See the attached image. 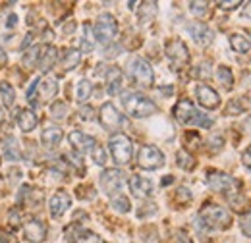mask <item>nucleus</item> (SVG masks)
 Masks as SVG:
<instances>
[{"instance_id": "obj_1", "label": "nucleus", "mask_w": 251, "mask_h": 243, "mask_svg": "<svg viewBox=\"0 0 251 243\" xmlns=\"http://www.w3.org/2000/svg\"><path fill=\"white\" fill-rule=\"evenodd\" d=\"M199 224L205 230H220L232 224V214L220 205H205L199 211Z\"/></svg>"}, {"instance_id": "obj_2", "label": "nucleus", "mask_w": 251, "mask_h": 243, "mask_svg": "<svg viewBox=\"0 0 251 243\" xmlns=\"http://www.w3.org/2000/svg\"><path fill=\"white\" fill-rule=\"evenodd\" d=\"M172 112H174V118L180 123H184V125H201V127H209L211 125V120L205 114H201L193 106V102L188 100V98L178 100V104L174 106Z\"/></svg>"}, {"instance_id": "obj_3", "label": "nucleus", "mask_w": 251, "mask_h": 243, "mask_svg": "<svg viewBox=\"0 0 251 243\" xmlns=\"http://www.w3.org/2000/svg\"><path fill=\"white\" fill-rule=\"evenodd\" d=\"M124 108L126 112L129 116H133V118H147V116L157 112V104L151 98H147V97H143L139 93H127L126 95Z\"/></svg>"}, {"instance_id": "obj_4", "label": "nucleus", "mask_w": 251, "mask_h": 243, "mask_svg": "<svg viewBox=\"0 0 251 243\" xmlns=\"http://www.w3.org/2000/svg\"><path fill=\"white\" fill-rule=\"evenodd\" d=\"M127 75L139 87H151L153 81H155V73H153L151 64L143 60V58H139V56H133L127 62Z\"/></svg>"}, {"instance_id": "obj_5", "label": "nucleus", "mask_w": 251, "mask_h": 243, "mask_svg": "<svg viewBox=\"0 0 251 243\" xmlns=\"http://www.w3.org/2000/svg\"><path fill=\"white\" fill-rule=\"evenodd\" d=\"M108 149H110V154L114 158L116 164H127L131 160V154H133V147H131V139L124 135V133H116L110 137L108 141Z\"/></svg>"}, {"instance_id": "obj_6", "label": "nucleus", "mask_w": 251, "mask_h": 243, "mask_svg": "<svg viewBox=\"0 0 251 243\" xmlns=\"http://www.w3.org/2000/svg\"><path fill=\"white\" fill-rule=\"evenodd\" d=\"M116 33H118V24H116L114 16H110V14H100L93 27L95 41H99V43H102V45H108V43L114 41Z\"/></svg>"}, {"instance_id": "obj_7", "label": "nucleus", "mask_w": 251, "mask_h": 243, "mask_svg": "<svg viewBox=\"0 0 251 243\" xmlns=\"http://www.w3.org/2000/svg\"><path fill=\"white\" fill-rule=\"evenodd\" d=\"M166 58L174 66V70H180L182 66H186L189 62V50L184 41L180 39H172L166 43Z\"/></svg>"}, {"instance_id": "obj_8", "label": "nucleus", "mask_w": 251, "mask_h": 243, "mask_svg": "<svg viewBox=\"0 0 251 243\" xmlns=\"http://www.w3.org/2000/svg\"><path fill=\"white\" fill-rule=\"evenodd\" d=\"M137 164L143 170H157L164 164V154L153 145H143L137 154Z\"/></svg>"}, {"instance_id": "obj_9", "label": "nucleus", "mask_w": 251, "mask_h": 243, "mask_svg": "<svg viewBox=\"0 0 251 243\" xmlns=\"http://www.w3.org/2000/svg\"><path fill=\"white\" fill-rule=\"evenodd\" d=\"M100 187L106 195L114 197L122 187H124V172L116 168H108L100 174Z\"/></svg>"}, {"instance_id": "obj_10", "label": "nucleus", "mask_w": 251, "mask_h": 243, "mask_svg": "<svg viewBox=\"0 0 251 243\" xmlns=\"http://www.w3.org/2000/svg\"><path fill=\"white\" fill-rule=\"evenodd\" d=\"M99 118H100L102 127H106V129H110V131H114V129H118V127L124 125V116L116 110V106H114L112 102H106V104L100 106Z\"/></svg>"}, {"instance_id": "obj_11", "label": "nucleus", "mask_w": 251, "mask_h": 243, "mask_svg": "<svg viewBox=\"0 0 251 243\" xmlns=\"http://www.w3.org/2000/svg\"><path fill=\"white\" fill-rule=\"evenodd\" d=\"M207 183H209L211 189H215L219 193H228V191H232L236 187V180L232 176L224 174V172H209Z\"/></svg>"}, {"instance_id": "obj_12", "label": "nucleus", "mask_w": 251, "mask_h": 243, "mask_svg": "<svg viewBox=\"0 0 251 243\" xmlns=\"http://www.w3.org/2000/svg\"><path fill=\"white\" fill-rule=\"evenodd\" d=\"M195 95H197V100H199V104H201V106H205V108H209V110L219 108L220 97H219V93L215 91L213 87H209V85L201 83V85H197Z\"/></svg>"}, {"instance_id": "obj_13", "label": "nucleus", "mask_w": 251, "mask_h": 243, "mask_svg": "<svg viewBox=\"0 0 251 243\" xmlns=\"http://www.w3.org/2000/svg\"><path fill=\"white\" fill-rule=\"evenodd\" d=\"M68 139H70V143H72L74 151L79 152V154L91 152V151L95 149V145H97L95 137H91V135H87V133H83V131H72Z\"/></svg>"}, {"instance_id": "obj_14", "label": "nucleus", "mask_w": 251, "mask_h": 243, "mask_svg": "<svg viewBox=\"0 0 251 243\" xmlns=\"http://www.w3.org/2000/svg\"><path fill=\"white\" fill-rule=\"evenodd\" d=\"M24 234H25V238L29 242H35V243L43 242L47 238V224L43 220H39V218H33V220H29L24 226Z\"/></svg>"}, {"instance_id": "obj_15", "label": "nucleus", "mask_w": 251, "mask_h": 243, "mask_svg": "<svg viewBox=\"0 0 251 243\" xmlns=\"http://www.w3.org/2000/svg\"><path fill=\"white\" fill-rule=\"evenodd\" d=\"M70 207H72V197L66 191H58L50 199V216L52 218H60Z\"/></svg>"}, {"instance_id": "obj_16", "label": "nucleus", "mask_w": 251, "mask_h": 243, "mask_svg": "<svg viewBox=\"0 0 251 243\" xmlns=\"http://www.w3.org/2000/svg\"><path fill=\"white\" fill-rule=\"evenodd\" d=\"M129 189L131 193L137 197V199H147L153 195V183L147 178H141V176H133L129 180Z\"/></svg>"}, {"instance_id": "obj_17", "label": "nucleus", "mask_w": 251, "mask_h": 243, "mask_svg": "<svg viewBox=\"0 0 251 243\" xmlns=\"http://www.w3.org/2000/svg\"><path fill=\"white\" fill-rule=\"evenodd\" d=\"M188 31L189 35L193 37V41L195 43H199V45H209L211 41H213V31L209 29L205 24H201V22H195V24H189L188 25Z\"/></svg>"}, {"instance_id": "obj_18", "label": "nucleus", "mask_w": 251, "mask_h": 243, "mask_svg": "<svg viewBox=\"0 0 251 243\" xmlns=\"http://www.w3.org/2000/svg\"><path fill=\"white\" fill-rule=\"evenodd\" d=\"M37 89L41 93V98L43 100H50L58 93V81L54 77H50V75H45V77L39 79V87Z\"/></svg>"}, {"instance_id": "obj_19", "label": "nucleus", "mask_w": 251, "mask_h": 243, "mask_svg": "<svg viewBox=\"0 0 251 243\" xmlns=\"http://www.w3.org/2000/svg\"><path fill=\"white\" fill-rule=\"evenodd\" d=\"M16 122H18V125H20V129L22 131H25V133H29L33 131L35 127H37V114H33V110H27V108H22V110H18V114H16Z\"/></svg>"}, {"instance_id": "obj_20", "label": "nucleus", "mask_w": 251, "mask_h": 243, "mask_svg": "<svg viewBox=\"0 0 251 243\" xmlns=\"http://www.w3.org/2000/svg\"><path fill=\"white\" fill-rule=\"evenodd\" d=\"M106 83H108V95H118V93L122 91V72L118 70V68H108L106 70Z\"/></svg>"}, {"instance_id": "obj_21", "label": "nucleus", "mask_w": 251, "mask_h": 243, "mask_svg": "<svg viewBox=\"0 0 251 243\" xmlns=\"http://www.w3.org/2000/svg\"><path fill=\"white\" fill-rule=\"evenodd\" d=\"M56 58H58L56 49H54V47H50V45H47V47H43V52H41V56H39L37 66L41 68V72H49V70L54 66Z\"/></svg>"}, {"instance_id": "obj_22", "label": "nucleus", "mask_w": 251, "mask_h": 243, "mask_svg": "<svg viewBox=\"0 0 251 243\" xmlns=\"http://www.w3.org/2000/svg\"><path fill=\"white\" fill-rule=\"evenodd\" d=\"M64 133L60 127H56V125H50V127H47V129H43V133H41V143L45 145V147H56L60 141H62Z\"/></svg>"}, {"instance_id": "obj_23", "label": "nucleus", "mask_w": 251, "mask_h": 243, "mask_svg": "<svg viewBox=\"0 0 251 243\" xmlns=\"http://www.w3.org/2000/svg\"><path fill=\"white\" fill-rule=\"evenodd\" d=\"M230 47H232L236 52H240V54H246V52H250L251 41L248 39V37H244V35L236 33V35H232V37H230Z\"/></svg>"}, {"instance_id": "obj_24", "label": "nucleus", "mask_w": 251, "mask_h": 243, "mask_svg": "<svg viewBox=\"0 0 251 243\" xmlns=\"http://www.w3.org/2000/svg\"><path fill=\"white\" fill-rule=\"evenodd\" d=\"M79 60H81L79 50H75V49H66L62 54V68L64 70H74V68H77Z\"/></svg>"}, {"instance_id": "obj_25", "label": "nucleus", "mask_w": 251, "mask_h": 243, "mask_svg": "<svg viewBox=\"0 0 251 243\" xmlns=\"http://www.w3.org/2000/svg\"><path fill=\"white\" fill-rule=\"evenodd\" d=\"M95 35H93V27L89 24L83 25V39H81V50L83 52H91L95 49Z\"/></svg>"}, {"instance_id": "obj_26", "label": "nucleus", "mask_w": 251, "mask_h": 243, "mask_svg": "<svg viewBox=\"0 0 251 243\" xmlns=\"http://www.w3.org/2000/svg\"><path fill=\"white\" fill-rule=\"evenodd\" d=\"M157 14V2H143L139 8V20L141 24H147L153 20V16Z\"/></svg>"}, {"instance_id": "obj_27", "label": "nucleus", "mask_w": 251, "mask_h": 243, "mask_svg": "<svg viewBox=\"0 0 251 243\" xmlns=\"http://www.w3.org/2000/svg\"><path fill=\"white\" fill-rule=\"evenodd\" d=\"M0 95H2V100L6 106H12L14 100H16V93H14V87L8 83V81H2L0 83Z\"/></svg>"}, {"instance_id": "obj_28", "label": "nucleus", "mask_w": 251, "mask_h": 243, "mask_svg": "<svg viewBox=\"0 0 251 243\" xmlns=\"http://www.w3.org/2000/svg\"><path fill=\"white\" fill-rule=\"evenodd\" d=\"M176 162H178V166L184 168V170H193V166H195L193 156H191L188 151H184V149L178 151V154H176Z\"/></svg>"}, {"instance_id": "obj_29", "label": "nucleus", "mask_w": 251, "mask_h": 243, "mask_svg": "<svg viewBox=\"0 0 251 243\" xmlns=\"http://www.w3.org/2000/svg\"><path fill=\"white\" fill-rule=\"evenodd\" d=\"M91 91H93V85H91L87 79H81V81L77 83V93H75V97H77L79 102H85V100L91 97Z\"/></svg>"}, {"instance_id": "obj_30", "label": "nucleus", "mask_w": 251, "mask_h": 243, "mask_svg": "<svg viewBox=\"0 0 251 243\" xmlns=\"http://www.w3.org/2000/svg\"><path fill=\"white\" fill-rule=\"evenodd\" d=\"M217 77H219V81L226 87V89H230L232 83H234L232 72H230V68H226V66H220L219 70H217Z\"/></svg>"}, {"instance_id": "obj_31", "label": "nucleus", "mask_w": 251, "mask_h": 243, "mask_svg": "<svg viewBox=\"0 0 251 243\" xmlns=\"http://www.w3.org/2000/svg\"><path fill=\"white\" fill-rule=\"evenodd\" d=\"M112 207H114V211H118V213H129V201H127V197L124 195H116V197H112V203H110Z\"/></svg>"}, {"instance_id": "obj_32", "label": "nucleus", "mask_w": 251, "mask_h": 243, "mask_svg": "<svg viewBox=\"0 0 251 243\" xmlns=\"http://www.w3.org/2000/svg\"><path fill=\"white\" fill-rule=\"evenodd\" d=\"M20 147H18V141L14 139V137H10L8 141H6V156L10 158V160H18L20 158Z\"/></svg>"}, {"instance_id": "obj_33", "label": "nucleus", "mask_w": 251, "mask_h": 243, "mask_svg": "<svg viewBox=\"0 0 251 243\" xmlns=\"http://www.w3.org/2000/svg\"><path fill=\"white\" fill-rule=\"evenodd\" d=\"M50 112H52V118H56V120H64V118H66V114H68V104H66L64 100H56V102L52 104Z\"/></svg>"}, {"instance_id": "obj_34", "label": "nucleus", "mask_w": 251, "mask_h": 243, "mask_svg": "<svg viewBox=\"0 0 251 243\" xmlns=\"http://www.w3.org/2000/svg\"><path fill=\"white\" fill-rule=\"evenodd\" d=\"M74 243H100V238L97 236V234H93V232H79L77 236H75V240H74Z\"/></svg>"}, {"instance_id": "obj_35", "label": "nucleus", "mask_w": 251, "mask_h": 243, "mask_svg": "<svg viewBox=\"0 0 251 243\" xmlns=\"http://www.w3.org/2000/svg\"><path fill=\"white\" fill-rule=\"evenodd\" d=\"M189 10H191L193 16L203 18V16H207V12H209V4H207V2H189Z\"/></svg>"}, {"instance_id": "obj_36", "label": "nucleus", "mask_w": 251, "mask_h": 243, "mask_svg": "<svg viewBox=\"0 0 251 243\" xmlns=\"http://www.w3.org/2000/svg\"><path fill=\"white\" fill-rule=\"evenodd\" d=\"M41 49L39 47H35V49H31L25 56H24V64L25 66H29V68H33V66H37V62H39V56H41V52H39Z\"/></svg>"}, {"instance_id": "obj_37", "label": "nucleus", "mask_w": 251, "mask_h": 243, "mask_svg": "<svg viewBox=\"0 0 251 243\" xmlns=\"http://www.w3.org/2000/svg\"><path fill=\"white\" fill-rule=\"evenodd\" d=\"M91 154H93V160L99 166H102V164L106 162V151H104L100 145H95V149L91 151Z\"/></svg>"}, {"instance_id": "obj_38", "label": "nucleus", "mask_w": 251, "mask_h": 243, "mask_svg": "<svg viewBox=\"0 0 251 243\" xmlns=\"http://www.w3.org/2000/svg\"><path fill=\"white\" fill-rule=\"evenodd\" d=\"M242 232H244L248 238H251V209L244 214V218H242Z\"/></svg>"}, {"instance_id": "obj_39", "label": "nucleus", "mask_w": 251, "mask_h": 243, "mask_svg": "<svg viewBox=\"0 0 251 243\" xmlns=\"http://www.w3.org/2000/svg\"><path fill=\"white\" fill-rule=\"evenodd\" d=\"M176 199H178L180 203H188V201H191V193H189L188 187H180L178 193H176Z\"/></svg>"}, {"instance_id": "obj_40", "label": "nucleus", "mask_w": 251, "mask_h": 243, "mask_svg": "<svg viewBox=\"0 0 251 243\" xmlns=\"http://www.w3.org/2000/svg\"><path fill=\"white\" fill-rule=\"evenodd\" d=\"M217 6H219L220 10H234V8L242 6V2L240 0H234V2H217Z\"/></svg>"}, {"instance_id": "obj_41", "label": "nucleus", "mask_w": 251, "mask_h": 243, "mask_svg": "<svg viewBox=\"0 0 251 243\" xmlns=\"http://www.w3.org/2000/svg\"><path fill=\"white\" fill-rule=\"evenodd\" d=\"M81 120H95V110L91 108V106H85V108H81Z\"/></svg>"}, {"instance_id": "obj_42", "label": "nucleus", "mask_w": 251, "mask_h": 243, "mask_svg": "<svg viewBox=\"0 0 251 243\" xmlns=\"http://www.w3.org/2000/svg\"><path fill=\"white\" fill-rule=\"evenodd\" d=\"M242 112V106H240V100L236 98L232 104H228V114H240Z\"/></svg>"}, {"instance_id": "obj_43", "label": "nucleus", "mask_w": 251, "mask_h": 243, "mask_svg": "<svg viewBox=\"0 0 251 243\" xmlns=\"http://www.w3.org/2000/svg\"><path fill=\"white\" fill-rule=\"evenodd\" d=\"M172 243H193L191 240H189L186 234H182V232H178L174 238H172Z\"/></svg>"}, {"instance_id": "obj_44", "label": "nucleus", "mask_w": 251, "mask_h": 243, "mask_svg": "<svg viewBox=\"0 0 251 243\" xmlns=\"http://www.w3.org/2000/svg\"><path fill=\"white\" fill-rule=\"evenodd\" d=\"M242 160H244V166H246V168H248V170L251 172V147H250V149H248L246 152H244Z\"/></svg>"}, {"instance_id": "obj_45", "label": "nucleus", "mask_w": 251, "mask_h": 243, "mask_svg": "<svg viewBox=\"0 0 251 243\" xmlns=\"http://www.w3.org/2000/svg\"><path fill=\"white\" fill-rule=\"evenodd\" d=\"M6 62H8V54H6V52H4L2 49H0V68H2V66H4Z\"/></svg>"}, {"instance_id": "obj_46", "label": "nucleus", "mask_w": 251, "mask_h": 243, "mask_svg": "<svg viewBox=\"0 0 251 243\" xmlns=\"http://www.w3.org/2000/svg\"><path fill=\"white\" fill-rule=\"evenodd\" d=\"M244 16H246V18H251V2L246 4V8H244Z\"/></svg>"}, {"instance_id": "obj_47", "label": "nucleus", "mask_w": 251, "mask_h": 243, "mask_svg": "<svg viewBox=\"0 0 251 243\" xmlns=\"http://www.w3.org/2000/svg\"><path fill=\"white\" fill-rule=\"evenodd\" d=\"M0 243H16L14 240H8V236H4L2 232H0Z\"/></svg>"}, {"instance_id": "obj_48", "label": "nucleus", "mask_w": 251, "mask_h": 243, "mask_svg": "<svg viewBox=\"0 0 251 243\" xmlns=\"http://www.w3.org/2000/svg\"><path fill=\"white\" fill-rule=\"evenodd\" d=\"M6 25H10V27H14V25H16V16H10V22H8Z\"/></svg>"}, {"instance_id": "obj_49", "label": "nucleus", "mask_w": 251, "mask_h": 243, "mask_svg": "<svg viewBox=\"0 0 251 243\" xmlns=\"http://www.w3.org/2000/svg\"><path fill=\"white\" fill-rule=\"evenodd\" d=\"M168 183H172V178H164L162 180V185H168Z\"/></svg>"}, {"instance_id": "obj_50", "label": "nucleus", "mask_w": 251, "mask_h": 243, "mask_svg": "<svg viewBox=\"0 0 251 243\" xmlns=\"http://www.w3.org/2000/svg\"><path fill=\"white\" fill-rule=\"evenodd\" d=\"M4 122V114H2V108H0V123Z\"/></svg>"}]
</instances>
